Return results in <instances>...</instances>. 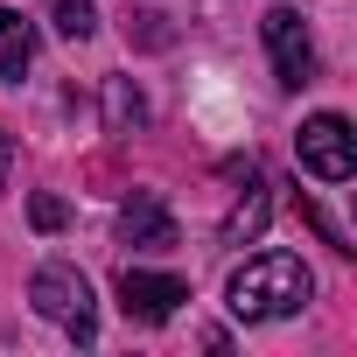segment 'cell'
I'll return each mask as SVG.
<instances>
[{"mask_svg": "<svg viewBox=\"0 0 357 357\" xmlns=\"http://www.w3.org/2000/svg\"><path fill=\"white\" fill-rule=\"evenodd\" d=\"M315 294V273L294 259V252H252L231 280H225V308L238 322H280V315H301Z\"/></svg>", "mask_w": 357, "mask_h": 357, "instance_id": "obj_1", "label": "cell"}, {"mask_svg": "<svg viewBox=\"0 0 357 357\" xmlns=\"http://www.w3.org/2000/svg\"><path fill=\"white\" fill-rule=\"evenodd\" d=\"M29 301H36V315H43V322H56L63 336H77V343H91V336H98V301H91V280H84L77 266H63V259L36 266Z\"/></svg>", "mask_w": 357, "mask_h": 357, "instance_id": "obj_2", "label": "cell"}, {"mask_svg": "<svg viewBox=\"0 0 357 357\" xmlns=\"http://www.w3.org/2000/svg\"><path fill=\"white\" fill-rule=\"evenodd\" d=\"M294 154H301V168L315 175V183H350V175H357V140H350V119H343V112L301 119Z\"/></svg>", "mask_w": 357, "mask_h": 357, "instance_id": "obj_3", "label": "cell"}, {"mask_svg": "<svg viewBox=\"0 0 357 357\" xmlns=\"http://www.w3.org/2000/svg\"><path fill=\"white\" fill-rule=\"evenodd\" d=\"M259 36H266V56H273V77H280L287 91H301V84L315 77V36H308L301 8H266Z\"/></svg>", "mask_w": 357, "mask_h": 357, "instance_id": "obj_4", "label": "cell"}, {"mask_svg": "<svg viewBox=\"0 0 357 357\" xmlns=\"http://www.w3.org/2000/svg\"><path fill=\"white\" fill-rule=\"evenodd\" d=\"M183 301H190V287L175 280V273H147V266H126V273H119V308H126V322H168Z\"/></svg>", "mask_w": 357, "mask_h": 357, "instance_id": "obj_5", "label": "cell"}, {"mask_svg": "<svg viewBox=\"0 0 357 357\" xmlns=\"http://www.w3.org/2000/svg\"><path fill=\"white\" fill-rule=\"evenodd\" d=\"M119 245H140V252H168L175 245V218L154 190H133L119 204Z\"/></svg>", "mask_w": 357, "mask_h": 357, "instance_id": "obj_6", "label": "cell"}, {"mask_svg": "<svg viewBox=\"0 0 357 357\" xmlns=\"http://www.w3.org/2000/svg\"><path fill=\"white\" fill-rule=\"evenodd\" d=\"M266 218H273V197H266V175H259V161H245V197L231 204V218H225V245H252L259 231H266Z\"/></svg>", "mask_w": 357, "mask_h": 357, "instance_id": "obj_7", "label": "cell"}, {"mask_svg": "<svg viewBox=\"0 0 357 357\" xmlns=\"http://www.w3.org/2000/svg\"><path fill=\"white\" fill-rule=\"evenodd\" d=\"M29 63H36V29H29V15L0 8V84H22Z\"/></svg>", "mask_w": 357, "mask_h": 357, "instance_id": "obj_8", "label": "cell"}, {"mask_svg": "<svg viewBox=\"0 0 357 357\" xmlns=\"http://www.w3.org/2000/svg\"><path fill=\"white\" fill-rule=\"evenodd\" d=\"M105 126H112V133L147 126V98H140V84H133V77H105Z\"/></svg>", "mask_w": 357, "mask_h": 357, "instance_id": "obj_9", "label": "cell"}, {"mask_svg": "<svg viewBox=\"0 0 357 357\" xmlns=\"http://www.w3.org/2000/svg\"><path fill=\"white\" fill-rule=\"evenodd\" d=\"M50 22H56V36H70V43H84V36L98 29L91 0H56V8H50Z\"/></svg>", "mask_w": 357, "mask_h": 357, "instance_id": "obj_10", "label": "cell"}, {"mask_svg": "<svg viewBox=\"0 0 357 357\" xmlns=\"http://www.w3.org/2000/svg\"><path fill=\"white\" fill-rule=\"evenodd\" d=\"M29 218H36V231H63V218H70V211H63V197H36V204H29Z\"/></svg>", "mask_w": 357, "mask_h": 357, "instance_id": "obj_11", "label": "cell"}, {"mask_svg": "<svg viewBox=\"0 0 357 357\" xmlns=\"http://www.w3.org/2000/svg\"><path fill=\"white\" fill-rule=\"evenodd\" d=\"M126 22H140V43H154V50L168 43V29H161V15H154V8H140V15H126Z\"/></svg>", "mask_w": 357, "mask_h": 357, "instance_id": "obj_12", "label": "cell"}, {"mask_svg": "<svg viewBox=\"0 0 357 357\" xmlns=\"http://www.w3.org/2000/svg\"><path fill=\"white\" fill-rule=\"evenodd\" d=\"M8 168H15V140L0 133V190H8Z\"/></svg>", "mask_w": 357, "mask_h": 357, "instance_id": "obj_13", "label": "cell"}]
</instances>
